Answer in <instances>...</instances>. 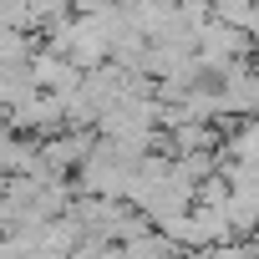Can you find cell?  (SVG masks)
I'll return each instance as SVG.
<instances>
[]
</instances>
